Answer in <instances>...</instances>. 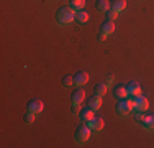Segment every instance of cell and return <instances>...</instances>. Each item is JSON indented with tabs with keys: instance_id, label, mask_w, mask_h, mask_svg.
<instances>
[{
	"instance_id": "1",
	"label": "cell",
	"mask_w": 154,
	"mask_h": 148,
	"mask_svg": "<svg viewBox=\"0 0 154 148\" xmlns=\"http://www.w3.org/2000/svg\"><path fill=\"white\" fill-rule=\"evenodd\" d=\"M56 20L61 25H69L75 20V10L71 7H61L56 13Z\"/></svg>"
},
{
	"instance_id": "2",
	"label": "cell",
	"mask_w": 154,
	"mask_h": 148,
	"mask_svg": "<svg viewBox=\"0 0 154 148\" xmlns=\"http://www.w3.org/2000/svg\"><path fill=\"white\" fill-rule=\"evenodd\" d=\"M133 110V99H120L118 104H116V112L120 114V115H128V114Z\"/></svg>"
},
{
	"instance_id": "3",
	"label": "cell",
	"mask_w": 154,
	"mask_h": 148,
	"mask_svg": "<svg viewBox=\"0 0 154 148\" xmlns=\"http://www.w3.org/2000/svg\"><path fill=\"white\" fill-rule=\"evenodd\" d=\"M90 133H92V128H90L89 125H80V127H77L74 138H75L77 143H82V142H85V140H89Z\"/></svg>"
},
{
	"instance_id": "4",
	"label": "cell",
	"mask_w": 154,
	"mask_h": 148,
	"mask_svg": "<svg viewBox=\"0 0 154 148\" xmlns=\"http://www.w3.org/2000/svg\"><path fill=\"white\" fill-rule=\"evenodd\" d=\"M149 107V101L148 97H144V95H136V97H133V110L134 112H144L146 109Z\"/></svg>"
},
{
	"instance_id": "5",
	"label": "cell",
	"mask_w": 154,
	"mask_h": 148,
	"mask_svg": "<svg viewBox=\"0 0 154 148\" xmlns=\"http://www.w3.org/2000/svg\"><path fill=\"white\" fill-rule=\"evenodd\" d=\"M43 109H45V102H43L41 99H38V97L30 99L28 104H26V110H31V112H35V114H39Z\"/></svg>"
},
{
	"instance_id": "6",
	"label": "cell",
	"mask_w": 154,
	"mask_h": 148,
	"mask_svg": "<svg viewBox=\"0 0 154 148\" xmlns=\"http://www.w3.org/2000/svg\"><path fill=\"white\" fill-rule=\"evenodd\" d=\"M84 99H85V91H84L82 87H77L75 91L72 92V95H71L72 105H80V104L84 102Z\"/></svg>"
},
{
	"instance_id": "7",
	"label": "cell",
	"mask_w": 154,
	"mask_h": 148,
	"mask_svg": "<svg viewBox=\"0 0 154 148\" xmlns=\"http://www.w3.org/2000/svg\"><path fill=\"white\" fill-rule=\"evenodd\" d=\"M126 89H128V95H131V97H136V95L141 94V84H139L138 81H134V79L128 82Z\"/></svg>"
},
{
	"instance_id": "8",
	"label": "cell",
	"mask_w": 154,
	"mask_h": 148,
	"mask_svg": "<svg viewBox=\"0 0 154 148\" xmlns=\"http://www.w3.org/2000/svg\"><path fill=\"white\" fill-rule=\"evenodd\" d=\"M89 81V72L87 71H77L75 74H74V84L75 86H84V84Z\"/></svg>"
},
{
	"instance_id": "9",
	"label": "cell",
	"mask_w": 154,
	"mask_h": 148,
	"mask_svg": "<svg viewBox=\"0 0 154 148\" xmlns=\"http://www.w3.org/2000/svg\"><path fill=\"white\" fill-rule=\"evenodd\" d=\"M103 125H105V122L102 117H94L92 120H89V127L92 128L94 132H100L102 128H103Z\"/></svg>"
},
{
	"instance_id": "10",
	"label": "cell",
	"mask_w": 154,
	"mask_h": 148,
	"mask_svg": "<svg viewBox=\"0 0 154 148\" xmlns=\"http://www.w3.org/2000/svg\"><path fill=\"white\" fill-rule=\"evenodd\" d=\"M141 127L146 128V130H154V114H148V115H144L141 122Z\"/></svg>"
},
{
	"instance_id": "11",
	"label": "cell",
	"mask_w": 154,
	"mask_h": 148,
	"mask_svg": "<svg viewBox=\"0 0 154 148\" xmlns=\"http://www.w3.org/2000/svg\"><path fill=\"white\" fill-rule=\"evenodd\" d=\"M79 118L82 122H89V120H92L94 118V110L90 109V107H85V109H82L79 112Z\"/></svg>"
},
{
	"instance_id": "12",
	"label": "cell",
	"mask_w": 154,
	"mask_h": 148,
	"mask_svg": "<svg viewBox=\"0 0 154 148\" xmlns=\"http://www.w3.org/2000/svg\"><path fill=\"white\" fill-rule=\"evenodd\" d=\"M100 105H102V97H100V95H97V94L90 95V97H89V107H90V109L97 110V109H100Z\"/></svg>"
},
{
	"instance_id": "13",
	"label": "cell",
	"mask_w": 154,
	"mask_h": 148,
	"mask_svg": "<svg viewBox=\"0 0 154 148\" xmlns=\"http://www.w3.org/2000/svg\"><path fill=\"white\" fill-rule=\"evenodd\" d=\"M113 31H115V21L107 20L105 23H102L100 33H103V35H110V33H113Z\"/></svg>"
},
{
	"instance_id": "14",
	"label": "cell",
	"mask_w": 154,
	"mask_h": 148,
	"mask_svg": "<svg viewBox=\"0 0 154 148\" xmlns=\"http://www.w3.org/2000/svg\"><path fill=\"white\" fill-rule=\"evenodd\" d=\"M113 94L118 99H125V97H128V89L125 84H118V86L115 87V91H113Z\"/></svg>"
},
{
	"instance_id": "15",
	"label": "cell",
	"mask_w": 154,
	"mask_h": 148,
	"mask_svg": "<svg viewBox=\"0 0 154 148\" xmlns=\"http://www.w3.org/2000/svg\"><path fill=\"white\" fill-rule=\"evenodd\" d=\"M107 89H108V86L105 82H97V84H95V87H94V92L97 95H100V97H103V95L107 94Z\"/></svg>"
},
{
	"instance_id": "16",
	"label": "cell",
	"mask_w": 154,
	"mask_h": 148,
	"mask_svg": "<svg viewBox=\"0 0 154 148\" xmlns=\"http://www.w3.org/2000/svg\"><path fill=\"white\" fill-rule=\"evenodd\" d=\"M75 21L79 25H84L89 21V13L84 12V10H79V12H75Z\"/></svg>"
},
{
	"instance_id": "17",
	"label": "cell",
	"mask_w": 154,
	"mask_h": 148,
	"mask_svg": "<svg viewBox=\"0 0 154 148\" xmlns=\"http://www.w3.org/2000/svg\"><path fill=\"white\" fill-rule=\"evenodd\" d=\"M110 7L113 10H116V12H122V10L126 8V0H112Z\"/></svg>"
},
{
	"instance_id": "18",
	"label": "cell",
	"mask_w": 154,
	"mask_h": 148,
	"mask_svg": "<svg viewBox=\"0 0 154 148\" xmlns=\"http://www.w3.org/2000/svg\"><path fill=\"white\" fill-rule=\"evenodd\" d=\"M95 8H97L98 12H107L110 8V2L108 0H97V2H95Z\"/></svg>"
},
{
	"instance_id": "19",
	"label": "cell",
	"mask_w": 154,
	"mask_h": 148,
	"mask_svg": "<svg viewBox=\"0 0 154 148\" xmlns=\"http://www.w3.org/2000/svg\"><path fill=\"white\" fill-rule=\"evenodd\" d=\"M84 5H85V0H69V7H71V8H74L75 12L82 10Z\"/></svg>"
},
{
	"instance_id": "20",
	"label": "cell",
	"mask_w": 154,
	"mask_h": 148,
	"mask_svg": "<svg viewBox=\"0 0 154 148\" xmlns=\"http://www.w3.org/2000/svg\"><path fill=\"white\" fill-rule=\"evenodd\" d=\"M105 15H107V20H110V21H115V20H116V17H118V12H116V10H113L112 7H110V8L107 10V12H105Z\"/></svg>"
},
{
	"instance_id": "21",
	"label": "cell",
	"mask_w": 154,
	"mask_h": 148,
	"mask_svg": "<svg viewBox=\"0 0 154 148\" xmlns=\"http://www.w3.org/2000/svg\"><path fill=\"white\" fill-rule=\"evenodd\" d=\"M35 118H36V114L31 112V110H28V112L25 114V122H26V124H33Z\"/></svg>"
},
{
	"instance_id": "22",
	"label": "cell",
	"mask_w": 154,
	"mask_h": 148,
	"mask_svg": "<svg viewBox=\"0 0 154 148\" xmlns=\"http://www.w3.org/2000/svg\"><path fill=\"white\" fill-rule=\"evenodd\" d=\"M74 84V76H64V79H62V86L69 87Z\"/></svg>"
},
{
	"instance_id": "23",
	"label": "cell",
	"mask_w": 154,
	"mask_h": 148,
	"mask_svg": "<svg viewBox=\"0 0 154 148\" xmlns=\"http://www.w3.org/2000/svg\"><path fill=\"white\" fill-rule=\"evenodd\" d=\"M113 79H115V77H113V74H107V77H105V84L110 86V84L113 82Z\"/></svg>"
},
{
	"instance_id": "24",
	"label": "cell",
	"mask_w": 154,
	"mask_h": 148,
	"mask_svg": "<svg viewBox=\"0 0 154 148\" xmlns=\"http://www.w3.org/2000/svg\"><path fill=\"white\" fill-rule=\"evenodd\" d=\"M72 112H80V105H72Z\"/></svg>"
},
{
	"instance_id": "25",
	"label": "cell",
	"mask_w": 154,
	"mask_h": 148,
	"mask_svg": "<svg viewBox=\"0 0 154 148\" xmlns=\"http://www.w3.org/2000/svg\"><path fill=\"white\" fill-rule=\"evenodd\" d=\"M105 38H107V35H103V33L98 35V41H105Z\"/></svg>"
}]
</instances>
